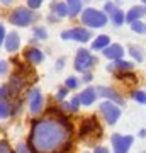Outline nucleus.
<instances>
[{
	"label": "nucleus",
	"instance_id": "nucleus-21",
	"mask_svg": "<svg viewBox=\"0 0 146 153\" xmlns=\"http://www.w3.org/2000/svg\"><path fill=\"white\" fill-rule=\"evenodd\" d=\"M110 19H112L114 26H122V24H124V21H126V16H124V12L121 10V9H117V10L110 16Z\"/></svg>",
	"mask_w": 146,
	"mask_h": 153
},
{
	"label": "nucleus",
	"instance_id": "nucleus-8",
	"mask_svg": "<svg viewBox=\"0 0 146 153\" xmlns=\"http://www.w3.org/2000/svg\"><path fill=\"white\" fill-rule=\"evenodd\" d=\"M27 100H29V111H31L33 114H39L41 109H43L44 100H43V95H41V92H39L38 88H33V90L29 92Z\"/></svg>",
	"mask_w": 146,
	"mask_h": 153
},
{
	"label": "nucleus",
	"instance_id": "nucleus-9",
	"mask_svg": "<svg viewBox=\"0 0 146 153\" xmlns=\"http://www.w3.org/2000/svg\"><path fill=\"white\" fill-rule=\"evenodd\" d=\"M92 133L100 134V126H99V123L93 119V117H90V119H85L83 123H82L80 134L82 136H88V134H92Z\"/></svg>",
	"mask_w": 146,
	"mask_h": 153
},
{
	"label": "nucleus",
	"instance_id": "nucleus-13",
	"mask_svg": "<svg viewBox=\"0 0 146 153\" xmlns=\"http://www.w3.org/2000/svg\"><path fill=\"white\" fill-rule=\"evenodd\" d=\"M143 16H146V5H136L126 14V22L131 24V22H134V21H139Z\"/></svg>",
	"mask_w": 146,
	"mask_h": 153
},
{
	"label": "nucleus",
	"instance_id": "nucleus-38",
	"mask_svg": "<svg viewBox=\"0 0 146 153\" xmlns=\"http://www.w3.org/2000/svg\"><path fill=\"white\" fill-rule=\"evenodd\" d=\"M0 2H2V4H5V5H7V4H10L12 0H0Z\"/></svg>",
	"mask_w": 146,
	"mask_h": 153
},
{
	"label": "nucleus",
	"instance_id": "nucleus-39",
	"mask_svg": "<svg viewBox=\"0 0 146 153\" xmlns=\"http://www.w3.org/2000/svg\"><path fill=\"white\" fill-rule=\"evenodd\" d=\"M141 2H143V4H145V5H146V0H141Z\"/></svg>",
	"mask_w": 146,
	"mask_h": 153
},
{
	"label": "nucleus",
	"instance_id": "nucleus-27",
	"mask_svg": "<svg viewBox=\"0 0 146 153\" xmlns=\"http://www.w3.org/2000/svg\"><path fill=\"white\" fill-rule=\"evenodd\" d=\"M34 38H36V39H46V29L36 27V29H34Z\"/></svg>",
	"mask_w": 146,
	"mask_h": 153
},
{
	"label": "nucleus",
	"instance_id": "nucleus-40",
	"mask_svg": "<svg viewBox=\"0 0 146 153\" xmlns=\"http://www.w3.org/2000/svg\"><path fill=\"white\" fill-rule=\"evenodd\" d=\"M145 153H146V152H145Z\"/></svg>",
	"mask_w": 146,
	"mask_h": 153
},
{
	"label": "nucleus",
	"instance_id": "nucleus-36",
	"mask_svg": "<svg viewBox=\"0 0 146 153\" xmlns=\"http://www.w3.org/2000/svg\"><path fill=\"white\" fill-rule=\"evenodd\" d=\"M93 153H109V150L107 148H104V146H97Z\"/></svg>",
	"mask_w": 146,
	"mask_h": 153
},
{
	"label": "nucleus",
	"instance_id": "nucleus-11",
	"mask_svg": "<svg viewBox=\"0 0 146 153\" xmlns=\"http://www.w3.org/2000/svg\"><path fill=\"white\" fill-rule=\"evenodd\" d=\"M104 51V56L105 58H109V60H122V56H124V49H122V46L121 44H109L105 49H102Z\"/></svg>",
	"mask_w": 146,
	"mask_h": 153
},
{
	"label": "nucleus",
	"instance_id": "nucleus-20",
	"mask_svg": "<svg viewBox=\"0 0 146 153\" xmlns=\"http://www.w3.org/2000/svg\"><path fill=\"white\" fill-rule=\"evenodd\" d=\"M80 97H73L71 99V102H63V109L66 111H71V112H76L78 107H80Z\"/></svg>",
	"mask_w": 146,
	"mask_h": 153
},
{
	"label": "nucleus",
	"instance_id": "nucleus-32",
	"mask_svg": "<svg viewBox=\"0 0 146 153\" xmlns=\"http://www.w3.org/2000/svg\"><path fill=\"white\" fill-rule=\"evenodd\" d=\"M7 70H9V65H7V61H0V75L7 73Z\"/></svg>",
	"mask_w": 146,
	"mask_h": 153
},
{
	"label": "nucleus",
	"instance_id": "nucleus-34",
	"mask_svg": "<svg viewBox=\"0 0 146 153\" xmlns=\"http://www.w3.org/2000/svg\"><path fill=\"white\" fill-rule=\"evenodd\" d=\"M9 94H10V92H9V87H7V85H5V87L0 88V99H5L7 95H9Z\"/></svg>",
	"mask_w": 146,
	"mask_h": 153
},
{
	"label": "nucleus",
	"instance_id": "nucleus-2",
	"mask_svg": "<svg viewBox=\"0 0 146 153\" xmlns=\"http://www.w3.org/2000/svg\"><path fill=\"white\" fill-rule=\"evenodd\" d=\"M82 22L87 27H93V29L104 27L107 24V16H105V12L90 7V9H85L82 12Z\"/></svg>",
	"mask_w": 146,
	"mask_h": 153
},
{
	"label": "nucleus",
	"instance_id": "nucleus-10",
	"mask_svg": "<svg viewBox=\"0 0 146 153\" xmlns=\"http://www.w3.org/2000/svg\"><path fill=\"white\" fill-rule=\"evenodd\" d=\"M95 90H97V95H102V97H105L107 100H112V102H116V104H124L122 97H121V95L116 92L114 88H109V87H97Z\"/></svg>",
	"mask_w": 146,
	"mask_h": 153
},
{
	"label": "nucleus",
	"instance_id": "nucleus-18",
	"mask_svg": "<svg viewBox=\"0 0 146 153\" xmlns=\"http://www.w3.org/2000/svg\"><path fill=\"white\" fill-rule=\"evenodd\" d=\"M121 70V71H129L133 70V63H129V61H124V60H116V63H114L112 66L109 65V70Z\"/></svg>",
	"mask_w": 146,
	"mask_h": 153
},
{
	"label": "nucleus",
	"instance_id": "nucleus-15",
	"mask_svg": "<svg viewBox=\"0 0 146 153\" xmlns=\"http://www.w3.org/2000/svg\"><path fill=\"white\" fill-rule=\"evenodd\" d=\"M78 97H80V102L83 105H90V104H93L95 99H97V90H95V88H85Z\"/></svg>",
	"mask_w": 146,
	"mask_h": 153
},
{
	"label": "nucleus",
	"instance_id": "nucleus-22",
	"mask_svg": "<svg viewBox=\"0 0 146 153\" xmlns=\"http://www.w3.org/2000/svg\"><path fill=\"white\" fill-rule=\"evenodd\" d=\"M131 29H133L134 33H138V34H146V24L141 22V21L131 22Z\"/></svg>",
	"mask_w": 146,
	"mask_h": 153
},
{
	"label": "nucleus",
	"instance_id": "nucleus-6",
	"mask_svg": "<svg viewBox=\"0 0 146 153\" xmlns=\"http://www.w3.org/2000/svg\"><path fill=\"white\" fill-rule=\"evenodd\" d=\"M61 38L66 39V41L70 39V41H78V43H87L92 38V33L85 27H73V29H68V31H63Z\"/></svg>",
	"mask_w": 146,
	"mask_h": 153
},
{
	"label": "nucleus",
	"instance_id": "nucleus-16",
	"mask_svg": "<svg viewBox=\"0 0 146 153\" xmlns=\"http://www.w3.org/2000/svg\"><path fill=\"white\" fill-rule=\"evenodd\" d=\"M110 44V39H109V36H105V34H102V36H97V38L93 39L92 43V49H105Z\"/></svg>",
	"mask_w": 146,
	"mask_h": 153
},
{
	"label": "nucleus",
	"instance_id": "nucleus-12",
	"mask_svg": "<svg viewBox=\"0 0 146 153\" xmlns=\"http://www.w3.org/2000/svg\"><path fill=\"white\" fill-rule=\"evenodd\" d=\"M24 56H26V60L29 61V63H33V65H38V63H41V61L44 60L43 51L38 49V48H27Z\"/></svg>",
	"mask_w": 146,
	"mask_h": 153
},
{
	"label": "nucleus",
	"instance_id": "nucleus-19",
	"mask_svg": "<svg viewBox=\"0 0 146 153\" xmlns=\"http://www.w3.org/2000/svg\"><path fill=\"white\" fill-rule=\"evenodd\" d=\"M51 10H53L56 16H60V17L68 16V5H66V4H63V2H58V4H54V5L51 7Z\"/></svg>",
	"mask_w": 146,
	"mask_h": 153
},
{
	"label": "nucleus",
	"instance_id": "nucleus-29",
	"mask_svg": "<svg viewBox=\"0 0 146 153\" xmlns=\"http://www.w3.org/2000/svg\"><path fill=\"white\" fill-rule=\"evenodd\" d=\"M43 4V0H27V5H29V9H39V5Z\"/></svg>",
	"mask_w": 146,
	"mask_h": 153
},
{
	"label": "nucleus",
	"instance_id": "nucleus-7",
	"mask_svg": "<svg viewBox=\"0 0 146 153\" xmlns=\"http://www.w3.org/2000/svg\"><path fill=\"white\" fill-rule=\"evenodd\" d=\"M110 141H112V148H114V153H129V148L134 141V138L129 136V134H112L110 138Z\"/></svg>",
	"mask_w": 146,
	"mask_h": 153
},
{
	"label": "nucleus",
	"instance_id": "nucleus-1",
	"mask_svg": "<svg viewBox=\"0 0 146 153\" xmlns=\"http://www.w3.org/2000/svg\"><path fill=\"white\" fill-rule=\"evenodd\" d=\"M71 136V124L65 119L36 121L31 129V153H58Z\"/></svg>",
	"mask_w": 146,
	"mask_h": 153
},
{
	"label": "nucleus",
	"instance_id": "nucleus-23",
	"mask_svg": "<svg viewBox=\"0 0 146 153\" xmlns=\"http://www.w3.org/2000/svg\"><path fill=\"white\" fill-rule=\"evenodd\" d=\"M133 99H134L138 104L146 105V92L145 90H134V92H133Z\"/></svg>",
	"mask_w": 146,
	"mask_h": 153
},
{
	"label": "nucleus",
	"instance_id": "nucleus-37",
	"mask_svg": "<svg viewBox=\"0 0 146 153\" xmlns=\"http://www.w3.org/2000/svg\"><path fill=\"white\" fill-rule=\"evenodd\" d=\"M83 82H92V75L90 73H85L83 75Z\"/></svg>",
	"mask_w": 146,
	"mask_h": 153
},
{
	"label": "nucleus",
	"instance_id": "nucleus-3",
	"mask_svg": "<svg viewBox=\"0 0 146 153\" xmlns=\"http://www.w3.org/2000/svg\"><path fill=\"white\" fill-rule=\"evenodd\" d=\"M34 19H36V16H34L33 9H26V7H19L9 16V22L14 26H21V27L29 26Z\"/></svg>",
	"mask_w": 146,
	"mask_h": 153
},
{
	"label": "nucleus",
	"instance_id": "nucleus-30",
	"mask_svg": "<svg viewBox=\"0 0 146 153\" xmlns=\"http://www.w3.org/2000/svg\"><path fill=\"white\" fill-rule=\"evenodd\" d=\"M0 153H12L10 146H9L5 141H0Z\"/></svg>",
	"mask_w": 146,
	"mask_h": 153
},
{
	"label": "nucleus",
	"instance_id": "nucleus-5",
	"mask_svg": "<svg viewBox=\"0 0 146 153\" xmlns=\"http://www.w3.org/2000/svg\"><path fill=\"white\" fill-rule=\"evenodd\" d=\"M100 112H102V116L105 117V121H107L110 126L116 124L117 119L121 117V109L116 105V102H112V100H104L102 104H100Z\"/></svg>",
	"mask_w": 146,
	"mask_h": 153
},
{
	"label": "nucleus",
	"instance_id": "nucleus-26",
	"mask_svg": "<svg viewBox=\"0 0 146 153\" xmlns=\"http://www.w3.org/2000/svg\"><path fill=\"white\" fill-rule=\"evenodd\" d=\"M65 87L70 88V90H73V88L78 87V80H76L75 76H68V78H66V82H65Z\"/></svg>",
	"mask_w": 146,
	"mask_h": 153
},
{
	"label": "nucleus",
	"instance_id": "nucleus-25",
	"mask_svg": "<svg viewBox=\"0 0 146 153\" xmlns=\"http://www.w3.org/2000/svg\"><path fill=\"white\" fill-rule=\"evenodd\" d=\"M9 114H10V109H9V102H0V119H5V117H9Z\"/></svg>",
	"mask_w": 146,
	"mask_h": 153
},
{
	"label": "nucleus",
	"instance_id": "nucleus-14",
	"mask_svg": "<svg viewBox=\"0 0 146 153\" xmlns=\"http://www.w3.org/2000/svg\"><path fill=\"white\" fill-rule=\"evenodd\" d=\"M19 46H21V38H19V34L17 33H9L5 36V49L7 51H16V49H19Z\"/></svg>",
	"mask_w": 146,
	"mask_h": 153
},
{
	"label": "nucleus",
	"instance_id": "nucleus-24",
	"mask_svg": "<svg viewBox=\"0 0 146 153\" xmlns=\"http://www.w3.org/2000/svg\"><path fill=\"white\" fill-rule=\"evenodd\" d=\"M129 53H131V56H133L134 60H138V63H141V61H143V53H141V48H138V46H131Z\"/></svg>",
	"mask_w": 146,
	"mask_h": 153
},
{
	"label": "nucleus",
	"instance_id": "nucleus-28",
	"mask_svg": "<svg viewBox=\"0 0 146 153\" xmlns=\"http://www.w3.org/2000/svg\"><path fill=\"white\" fill-rule=\"evenodd\" d=\"M104 9H105V14H109V16H112L114 12L117 10V7L114 5V4H110V2H107V4H105V7H104Z\"/></svg>",
	"mask_w": 146,
	"mask_h": 153
},
{
	"label": "nucleus",
	"instance_id": "nucleus-35",
	"mask_svg": "<svg viewBox=\"0 0 146 153\" xmlns=\"http://www.w3.org/2000/svg\"><path fill=\"white\" fill-rule=\"evenodd\" d=\"M4 39H5V29L0 24V46H2V41H4Z\"/></svg>",
	"mask_w": 146,
	"mask_h": 153
},
{
	"label": "nucleus",
	"instance_id": "nucleus-33",
	"mask_svg": "<svg viewBox=\"0 0 146 153\" xmlns=\"http://www.w3.org/2000/svg\"><path fill=\"white\" fill-rule=\"evenodd\" d=\"M17 153H31V152H29V148H27L24 143H21V145L17 146Z\"/></svg>",
	"mask_w": 146,
	"mask_h": 153
},
{
	"label": "nucleus",
	"instance_id": "nucleus-17",
	"mask_svg": "<svg viewBox=\"0 0 146 153\" xmlns=\"http://www.w3.org/2000/svg\"><path fill=\"white\" fill-rule=\"evenodd\" d=\"M66 5H68V16L75 17L82 10V0H66Z\"/></svg>",
	"mask_w": 146,
	"mask_h": 153
},
{
	"label": "nucleus",
	"instance_id": "nucleus-4",
	"mask_svg": "<svg viewBox=\"0 0 146 153\" xmlns=\"http://www.w3.org/2000/svg\"><path fill=\"white\" fill-rule=\"evenodd\" d=\"M97 63V58L90 55L88 49H78V53L75 56V70L82 71V73H87V71L93 68Z\"/></svg>",
	"mask_w": 146,
	"mask_h": 153
},
{
	"label": "nucleus",
	"instance_id": "nucleus-31",
	"mask_svg": "<svg viewBox=\"0 0 146 153\" xmlns=\"http://www.w3.org/2000/svg\"><path fill=\"white\" fill-rule=\"evenodd\" d=\"M66 94H68V88H66V87H63V88H60V92L56 94V100H61V99L65 97Z\"/></svg>",
	"mask_w": 146,
	"mask_h": 153
}]
</instances>
